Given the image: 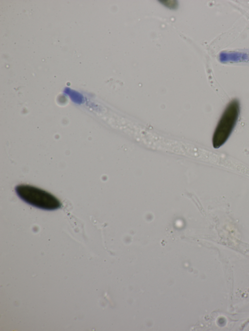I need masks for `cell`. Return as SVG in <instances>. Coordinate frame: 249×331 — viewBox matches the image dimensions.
<instances>
[{"instance_id": "cell-1", "label": "cell", "mask_w": 249, "mask_h": 331, "mask_svg": "<svg viewBox=\"0 0 249 331\" xmlns=\"http://www.w3.org/2000/svg\"><path fill=\"white\" fill-rule=\"evenodd\" d=\"M15 191L22 200L37 208L54 210L61 207L60 200L52 194L39 188L27 184H20Z\"/></svg>"}, {"instance_id": "cell-2", "label": "cell", "mask_w": 249, "mask_h": 331, "mask_svg": "<svg viewBox=\"0 0 249 331\" xmlns=\"http://www.w3.org/2000/svg\"><path fill=\"white\" fill-rule=\"evenodd\" d=\"M239 114V102L234 99L227 105L215 129L212 139L214 148H220L228 139L236 124Z\"/></svg>"}]
</instances>
